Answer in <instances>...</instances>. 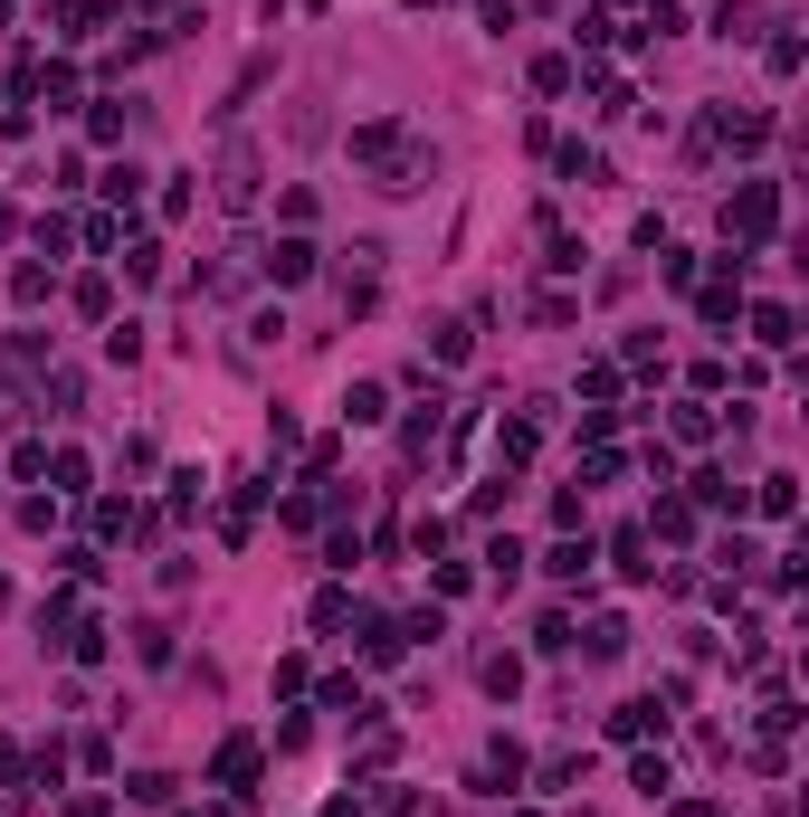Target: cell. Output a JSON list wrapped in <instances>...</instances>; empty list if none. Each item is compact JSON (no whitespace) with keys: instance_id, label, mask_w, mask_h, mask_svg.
I'll return each instance as SVG.
<instances>
[{"instance_id":"1","label":"cell","mask_w":809,"mask_h":817,"mask_svg":"<svg viewBox=\"0 0 809 817\" xmlns=\"http://www.w3.org/2000/svg\"><path fill=\"white\" fill-rule=\"evenodd\" d=\"M353 163L372 171L381 190H419L428 171H438V153H428V143L409 134L401 115H381V124H362V134H353Z\"/></svg>"},{"instance_id":"2","label":"cell","mask_w":809,"mask_h":817,"mask_svg":"<svg viewBox=\"0 0 809 817\" xmlns=\"http://www.w3.org/2000/svg\"><path fill=\"white\" fill-rule=\"evenodd\" d=\"M724 229H734L743 248H753V238H771V229H781V190H771V181H743L734 210H724Z\"/></svg>"},{"instance_id":"3","label":"cell","mask_w":809,"mask_h":817,"mask_svg":"<svg viewBox=\"0 0 809 817\" xmlns=\"http://www.w3.org/2000/svg\"><path fill=\"white\" fill-rule=\"evenodd\" d=\"M219 200H229V210L258 200V143H229V153H219Z\"/></svg>"},{"instance_id":"4","label":"cell","mask_w":809,"mask_h":817,"mask_svg":"<svg viewBox=\"0 0 809 817\" xmlns=\"http://www.w3.org/2000/svg\"><path fill=\"white\" fill-rule=\"evenodd\" d=\"M219 789H229V798H258V742H248V732L219 742Z\"/></svg>"},{"instance_id":"5","label":"cell","mask_w":809,"mask_h":817,"mask_svg":"<svg viewBox=\"0 0 809 817\" xmlns=\"http://www.w3.org/2000/svg\"><path fill=\"white\" fill-rule=\"evenodd\" d=\"M267 276H277V285H305L314 276V248H305V238H277V248H267Z\"/></svg>"},{"instance_id":"6","label":"cell","mask_w":809,"mask_h":817,"mask_svg":"<svg viewBox=\"0 0 809 817\" xmlns=\"http://www.w3.org/2000/svg\"><path fill=\"white\" fill-rule=\"evenodd\" d=\"M343 419H353V428L391 419V390H381V380H353V399H343Z\"/></svg>"},{"instance_id":"7","label":"cell","mask_w":809,"mask_h":817,"mask_svg":"<svg viewBox=\"0 0 809 817\" xmlns=\"http://www.w3.org/2000/svg\"><path fill=\"white\" fill-rule=\"evenodd\" d=\"M657 723H666L657 703H619V713H610V732H619V742H647V732H657Z\"/></svg>"},{"instance_id":"8","label":"cell","mask_w":809,"mask_h":817,"mask_svg":"<svg viewBox=\"0 0 809 817\" xmlns=\"http://www.w3.org/2000/svg\"><path fill=\"white\" fill-rule=\"evenodd\" d=\"M401 647H409V637L391 628V618H362V656H372V666H391V656H401Z\"/></svg>"},{"instance_id":"9","label":"cell","mask_w":809,"mask_h":817,"mask_svg":"<svg viewBox=\"0 0 809 817\" xmlns=\"http://www.w3.org/2000/svg\"><path fill=\"white\" fill-rule=\"evenodd\" d=\"M753 29H761L753 0H724V10H714V39H753Z\"/></svg>"},{"instance_id":"10","label":"cell","mask_w":809,"mask_h":817,"mask_svg":"<svg viewBox=\"0 0 809 817\" xmlns=\"http://www.w3.org/2000/svg\"><path fill=\"white\" fill-rule=\"evenodd\" d=\"M543 570H552V580H581V570H591V542H552Z\"/></svg>"},{"instance_id":"11","label":"cell","mask_w":809,"mask_h":817,"mask_svg":"<svg viewBox=\"0 0 809 817\" xmlns=\"http://www.w3.org/2000/svg\"><path fill=\"white\" fill-rule=\"evenodd\" d=\"M657 533H666V542L695 533V504H686V494H657Z\"/></svg>"},{"instance_id":"12","label":"cell","mask_w":809,"mask_h":817,"mask_svg":"<svg viewBox=\"0 0 809 817\" xmlns=\"http://www.w3.org/2000/svg\"><path fill=\"white\" fill-rule=\"evenodd\" d=\"M124 276L153 285V276H163V248H153V238H134V248H124Z\"/></svg>"},{"instance_id":"13","label":"cell","mask_w":809,"mask_h":817,"mask_svg":"<svg viewBox=\"0 0 809 817\" xmlns=\"http://www.w3.org/2000/svg\"><path fill=\"white\" fill-rule=\"evenodd\" d=\"M753 333H761L771 352H781V343H790V304H761V314H753Z\"/></svg>"},{"instance_id":"14","label":"cell","mask_w":809,"mask_h":817,"mask_svg":"<svg viewBox=\"0 0 809 817\" xmlns=\"http://www.w3.org/2000/svg\"><path fill=\"white\" fill-rule=\"evenodd\" d=\"M619 570H629V580H647V570H657V561H647V533H619Z\"/></svg>"},{"instance_id":"15","label":"cell","mask_w":809,"mask_h":817,"mask_svg":"<svg viewBox=\"0 0 809 817\" xmlns=\"http://www.w3.org/2000/svg\"><path fill=\"white\" fill-rule=\"evenodd\" d=\"M515 684H523V666H515V656H486V694L505 703V694H515Z\"/></svg>"},{"instance_id":"16","label":"cell","mask_w":809,"mask_h":817,"mask_svg":"<svg viewBox=\"0 0 809 817\" xmlns=\"http://www.w3.org/2000/svg\"><path fill=\"white\" fill-rule=\"evenodd\" d=\"M134 190H143V171H134V163H115V171H105V200H115V210H134Z\"/></svg>"},{"instance_id":"17","label":"cell","mask_w":809,"mask_h":817,"mask_svg":"<svg viewBox=\"0 0 809 817\" xmlns=\"http://www.w3.org/2000/svg\"><path fill=\"white\" fill-rule=\"evenodd\" d=\"M467 333H476V324H428V343H438V362H467Z\"/></svg>"},{"instance_id":"18","label":"cell","mask_w":809,"mask_h":817,"mask_svg":"<svg viewBox=\"0 0 809 817\" xmlns=\"http://www.w3.org/2000/svg\"><path fill=\"white\" fill-rule=\"evenodd\" d=\"M134 647H143V666H172V628L153 618V628H134Z\"/></svg>"},{"instance_id":"19","label":"cell","mask_w":809,"mask_h":817,"mask_svg":"<svg viewBox=\"0 0 809 817\" xmlns=\"http://www.w3.org/2000/svg\"><path fill=\"white\" fill-rule=\"evenodd\" d=\"M515 817H533V808H515Z\"/></svg>"}]
</instances>
